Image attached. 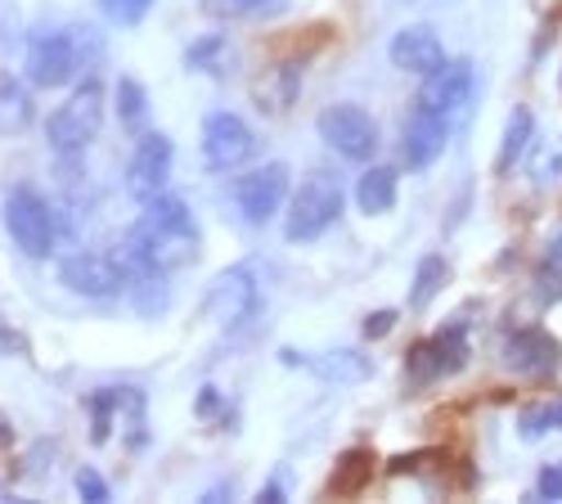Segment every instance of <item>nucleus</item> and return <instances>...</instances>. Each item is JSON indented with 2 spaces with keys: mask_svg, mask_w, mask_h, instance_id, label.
<instances>
[{
  "mask_svg": "<svg viewBox=\"0 0 562 504\" xmlns=\"http://www.w3.org/2000/svg\"><path fill=\"white\" fill-rule=\"evenodd\" d=\"M135 235L145 239V248L154 253L158 266L176 270V266H194L199 248H203V231L190 212V203L176 194H154L145 199V212L135 221Z\"/></svg>",
  "mask_w": 562,
  "mask_h": 504,
  "instance_id": "f257e3e1",
  "label": "nucleus"
},
{
  "mask_svg": "<svg viewBox=\"0 0 562 504\" xmlns=\"http://www.w3.org/2000/svg\"><path fill=\"white\" fill-rule=\"evenodd\" d=\"M100 126H104V81L86 77L68 96V104H59L45 117V141H50L55 154L77 158L100 141Z\"/></svg>",
  "mask_w": 562,
  "mask_h": 504,
  "instance_id": "f03ea898",
  "label": "nucleus"
},
{
  "mask_svg": "<svg viewBox=\"0 0 562 504\" xmlns=\"http://www.w3.org/2000/svg\"><path fill=\"white\" fill-rule=\"evenodd\" d=\"M342 203H347V194H342V180L334 171L306 176L302 186H297V194L289 199V208H284V235L293 244L319 239L342 216Z\"/></svg>",
  "mask_w": 562,
  "mask_h": 504,
  "instance_id": "7ed1b4c3",
  "label": "nucleus"
},
{
  "mask_svg": "<svg viewBox=\"0 0 562 504\" xmlns=\"http://www.w3.org/2000/svg\"><path fill=\"white\" fill-rule=\"evenodd\" d=\"M5 231H10V239L19 244L23 257H32V261L55 257V244H59L55 208L45 203L32 186H14V190L5 194Z\"/></svg>",
  "mask_w": 562,
  "mask_h": 504,
  "instance_id": "20e7f679",
  "label": "nucleus"
},
{
  "mask_svg": "<svg viewBox=\"0 0 562 504\" xmlns=\"http://www.w3.org/2000/svg\"><path fill=\"white\" fill-rule=\"evenodd\" d=\"M315 131L338 158H351V163H369L383 145L379 122H373L364 109H356V104H329L315 117Z\"/></svg>",
  "mask_w": 562,
  "mask_h": 504,
  "instance_id": "39448f33",
  "label": "nucleus"
},
{
  "mask_svg": "<svg viewBox=\"0 0 562 504\" xmlns=\"http://www.w3.org/2000/svg\"><path fill=\"white\" fill-rule=\"evenodd\" d=\"M257 306H261V284H257V275L248 266L221 270L212 280V289H207V315L216 320L221 329L248 325V320L257 315Z\"/></svg>",
  "mask_w": 562,
  "mask_h": 504,
  "instance_id": "423d86ee",
  "label": "nucleus"
},
{
  "mask_svg": "<svg viewBox=\"0 0 562 504\" xmlns=\"http://www.w3.org/2000/svg\"><path fill=\"white\" fill-rule=\"evenodd\" d=\"M81 51L72 32H41L27 41V77L36 90H59L77 77Z\"/></svg>",
  "mask_w": 562,
  "mask_h": 504,
  "instance_id": "0eeeda50",
  "label": "nucleus"
},
{
  "mask_svg": "<svg viewBox=\"0 0 562 504\" xmlns=\"http://www.w3.org/2000/svg\"><path fill=\"white\" fill-rule=\"evenodd\" d=\"M284 194H289V167L284 163H261L257 171H248L234 190V203H239V216L248 225H270L279 212H284Z\"/></svg>",
  "mask_w": 562,
  "mask_h": 504,
  "instance_id": "6e6552de",
  "label": "nucleus"
},
{
  "mask_svg": "<svg viewBox=\"0 0 562 504\" xmlns=\"http://www.w3.org/2000/svg\"><path fill=\"white\" fill-rule=\"evenodd\" d=\"M252 149H257V135L239 113L216 109V113L203 117V158H207V167L234 171V167H244L252 158Z\"/></svg>",
  "mask_w": 562,
  "mask_h": 504,
  "instance_id": "1a4fd4ad",
  "label": "nucleus"
},
{
  "mask_svg": "<svg viewBox=\"0 0 562 504\" xmlns=\"http://www.w3.org/2000/svg\"><path fill=\"white\" fill-rule=\"evenodd\" d=\"M468 365V334L463 325H446L441 334H432L428 343H418L409 351V383L424 388V383H437V379H450Z\"/></svg>",
  "mask_w": 562,
  "mask_h": 504,
  "instance_id": "9d476101",
  "label": "nucleus"
},
{
  "mask_svg": "<svg viewBox=\"0 0 562 504\" xmlns=\"http://www.w3.org/2000/svg\"><path fill=\"white\" fill-rule=\"evenodd\" d=\"M59 284L81 293V298H117L126 293V280H122V266L113 253H68L59 261Z\"/></svg>",
  "mask_w": 562,
  "mask_h": 504,
  "instance_id": "9b49d317",
  "label": "nucleus"
},
{
  "mask_svg": "<svg viewBox=\"0 0 562 504\" xmlns=\"http://www.w3.org/2000/svg\"><path fill=\"white\" fill-rule=\"evenodd\" d=\"M473 90H477V72H473V64H468V59H446L441 68H432V72L424 77L418 104L454 122L468 104H473Z\"/></svg>",
  "mask_w": 562,
  "mask_h": 504,
  "instance_id": "f8f14e48",
  "label": "nucleus"
},
{
  "mask_svg": "<svg viewBox=\"0 0 562 504\" xmlns=\"http://www.w3.org/2000/svg\"><path fill=\"white\" fill-rule=\"evenodd\" d=\"M450 145V117L424 109V104H414V113L405 117L401 126V158L409 171H428Z\"/></svg>",
  "mask_w": 562,
  "mask_h": 504,
  "instance_id": "ddd939ff",
  "label": "nucleus"
},
{
  "mask_svg": "<svg viewBox=\"0 0 562 504\" xmlns=\"http://www.w3.org/2000/svg\"><path fill=\"white\" fill-rule=\"evenodd\" d=\"M171 141L162 131H145L135 141V154H131V167H126V186L135 199H154L162 194L167 176H171Z\"/></svg>",
  "mask_w": 562,
  "mask_h": 504,
  "instance_id": "4468645a",
  "label": "nucleus"
},
{
  "mask_svg": "<svg viewBox=\"0 0 562 504\" xmlns=\"http://www.w3.org/2000/svg\"><path fill=\"white\" fill-rule=\"evenodd\" d=\"M387 59H392L401 72L428 77L432 68H441V64H446V45H441L437 27H428V23H409V27H401V32L392 36Z\"/></svg>",
  "mask_w": 562,
  "mask_h": 504,
  "instance_id": "2eb2a0df",
  "label": "nucleus"
},
{
  "mask_svg": "<svg viewBox=\"0 0 562 504\" xmlns=\"http://www.w3.org/2000/svg\"><path fill=\"white\" fill-rule=\"evenodd\" d=\"M558 356H562V347L544 329H518L504 343V365L513 374H527V379H544L549 370H558Z\"/></svg>",
  "mask_w": 562,
  "mask_h": 504,
  "instance_id": "dca6fc26",
  "label": "nucleus"
},
{
  "mask_svg": "<svg viewBox=\"0 0 562 504\" xmlns=\"http://www.w3.org/2000/svg\"><path fill=\"white\" fill-rule=\"evenodd\" d=\"M36 122V104L27 81H19L14 72H0V135H27Z\"/></svg>",
  "mask_w": 562,
  "mask_h": 504,
  "instance_id": "f3484780",
  "label": "nucleus"
},
{
  "mask_svg": "<svg viewBox=\"0 0 562 504\" xmlns=\"http://www.w3.org/2000/svg\"><path fill=\"white\" fill-rule=\"evenodd\" d=\"M401 199V176L396 167H369L360 180H356V203L364 216H387Z\"/></svg>",
  "mask_w": 562,
  "mask_h": 504,
  "instance_id": "a211bd4d",
  "label": "nucleus"
},
{
  "mask_svg": "<svg viewBox=\"0 0 562 504\" xmlns=\"http://www.w3.org/2000/svg\"><path fill=\"white\" fill-rule=\"evenodd\" d=\"M531 141H536V117H531V109H522V104H518V109L508 113L504 141H499V154H495V171H499V176H508L513 167H518V163L527 158Z\"/></svg>",
  "mask_w": 562,
  "mask_h": 504,
  "instance_id": "6ab92c4d",
  "label": "nucleus"
},
{
  "mask_svg": "<svg viewBox=\"0 0 562 504\" xmlns=\"http://www.w3.org/2000/svg\"><path fill=\"white\" fill-rule=\"evenodd\" d=\"M297 86H302V77H297L293 64H274V68L252 86V96H257L261 113H284V109H293V100H297Z\"/></svg>",
  "mask_w": 562,
  "mask_h": 504,
  "instance_id": "aec40b11",
  "label": "nucleus"
},
{
  "mask_svg": "<svg viewBox=\"0 0 562 504\" xmlns=\"http://www.w3.org/2000/svg\"><path fill=\"white\" fill-rule=\"evenodd\" d=\"M311 370L319 379H329V383H364V379H373V360L364 351L334 347V351H324L319 360H311Z\"/></svg>",
  "mask_w": 562,
  "mask_h": 504,
  "instance_id": "412c9836",
  "label": "nucleus"
},
{
  "mask_svg": "<svg viewBox=\"0 0 562 504\" xmlns=\"http://www.w3.org/2000/svg\"><path fill=\"white\" fill-rule=\"evenodd\" d=\"M184 68H190V72H216V77H229V68H234V45H229L221 32H212V36L194 41L190 51H184Z\"/></svg>",
  "mask_w": 562,
  "mask_h": 504,
  "instance_id": "4be33fe9",
  "label": "nucleus"
},
{
  "mask_svg": "<svg viewBox=\"0 0 562 504\" xmlns=\"http://www.w3.org/2000/svg\"><path fill=\"white\" fill-rule=\"evenodd\" d=\"M450 280V261L441 253H428L414 270V284H409V306H428Z\"/></svg>",
  "mask_w": 562,
  "mask_h": 504,
  "instance_id": "5701e85b",
  "label": "nucleus"
},
{
  "mask_svg": "<svg viewBox=\"0 0 562 504\" xmlns=\"http://www.w3.org/2000/svg\"><path fill=\"white\" fill-rule=\"evenodd\" d=\"M369 473H373V455L369 450H347L342 460H338V469H334L329 491L334 495H351V491H360L369 482Z\"/></svg>",
  "mask_w": 562,
  "mask_h": 504,
  "instance_id": "b1692460",
  "label": "nucleus"
},
{
  "mask_svg": "<svg viewBox=\"0 0 562 504\" xmlns=\"http://www.w3.org/2000/svg\"><path fill=\"white\" fill-rule=\"evenodd\" d=\"M518 433L527 441L544 437V433H562V396L558 401H540V405H527L518 415Z\"/></svg>",
  "mask_w": 562,
  "mask_h": 504,
  "instance_id": "393cba45",
  "label": "nucleus"
},
{
  "mask_svg": "<svg viewBox=\"0 0 562 504\" xmlns=\"http://www.w3.org/2000/svg\"><path fill=\"white\" fill-rule=\"evenodd\" d=\"M117 117L126 131H139V122L149 117V90L139 86L135 77H122L117 81Z\"/></svg>",
  "mask_w": 562,
  "mask_h": 504,
  "instance_id": "a878e982",
  "label": "nucleus"
},
{
  "mask_svg": "<svg viewBox=\"0 0 562 504\" xmlns=\"http://www.w3.org/2000/svg\"><path fill=\"white\" fill-rule=\"evenodd\" d=\"M122 401H126V388H109V392H100L95 401H90V410H95V419H90V441L95 446H104L113 437V410Z\"/></svg>",
  "mask_w": 562,
  "mask_h": 504,
  "instance_id": "bb28decb",
  "label": "nucleus"
},
{
  "mask_svg": "<svg viewBox=\"0 0 562 504\" xmlns=\"http://www.w3.org/2000/svg\"><path fill=\"white\" fill-rule=\"evenodd\" d=\"M284 0H203V10L221 14V19H266V14H279Z\"/></svg>",
  "mask_w": 562,
  "mask_h": 504,
  "instance_id": "cd10ccee",
  "label": "nucleus"
},
{
  "mask_svg": "<svg viewBox=\"0 0 562 504\" xmlns=\"http://www.w3.org/2000/svg\"><path fill=\"white\" fill-rule=\"evenodd\" d=\"M100 10H104V19L113 27H139V23L149 19L154 0H100Z\"/></svg>",
  "mask_w": 562,
  "mask_h": 504,
  "instance_id": "c85d7f7f",
  "label": "nucleus"
},
{
  "mask_svg": "<svg viewBox=\"0 0 562 504\" xmlns=\"http://www.w3.org/2000/svg\"><path fill=\"white\" fill-rule=\"evenodd\" d=\"M558 176H562V135H553L549 145H540L531 154V180L536 186H549V180H558Z\"/></svg>",
  "mask_w": 562,
  "mask_h": 504,
  "instance_id": "c756f323",
  "label": "nucleus"
},
{
  "mask_svg": "<svg viewBox=\"0 0 562 504\" xmlns=\"http://www.w3.org/2000/svg\"><path fill=\"white\" fill-rule=\"evenodd\" d=\"M77 495H81L86 504H104V500H113V486H109L95 469H81V473H77Z\"/></svg>",
  "mask_w": 562,
  "mask_h": 504,
  "instance_id": "7c9ffc66",
  "label": "nucleus"
},
{
  "mask_svg": "<svg viewBox=\"0 0 562 504\" xmlns=\"http://www.w3.org/2000/svg\"><path fill=\"white\" fill-rule=\"evenodd\" d=\"M536 495H540V500H549V504H558V500H562V460L540 469V478H536Z\"/></svg>",
  "mask_w": 562,
  "mask_h": 504,
  "instance_id": "2f4dec72",
  "label": "nucleus"
},
{
  "mask_svg": "<svg viewBox=\"0 0 562 504\" xmlns=\"http://www.w3.org/2000/svg\"><path fill=\"white\" fill-rule=\"evenodd\" d=\"M396 311H373L369 320H364V338H383V334H392L396 329Z\"/></svg>",
  "mask_w": 562,
  "mask_h": 504,
  "instance_id": "473e14b6",
  "label": "nucleus"
},
{
  "mask_svg": "<svg viewBox=\"0 0 562 504\" xmlns=\"http://www.w3.org/2000/svg\"><path fill=\"white\" fill-rule=\"evenodd\" d=\"M23 351H27V338L0 320V356H23Z\"/></svg>",
  "mask_w": 562,
  "mask_h": 504,
  "instance_id": "72a5a7b5",
  "label": "nucleus"
},
{
  "mask_svg": "<svg viewBox=\"0 0 562 504\" xmlns=\"http://www.w3.org/2000/svg\"><path fill=\"white\" fill-rule=\"evenodd\" d=\"M544 275H562V235H553L544 248Z\"/></svg>",
  "mask_w": 562,
  "mask_h": 504,
  "instance_id": "f704fd0d",
  "label": "nucleus"
},
{
  "mask_svg": "<svg viewBox=\"0 0 562 504\" xmlns=\"http://www.w3.org/2000/svg\"><path fill=\"white\" fill-rule=\"evenodd\" d=\"M284 495H289L284 478H270V482H266V486L257 491V500H261V504H279V500H284Z\"/></svg>",
  "mask_w": 562,
  "mask_h": 504,
  "instance_id": "c9c22d12",
  "label": "nucleus"
},
{
  "mask_svg": "<svg viewBox=\"0 0 562 504\" xmlns=\"http://www.w3.org/2000/svg\"><path fill=\"white\" fill-rule=\"evenodd\" d=\"M216 405H221V396H216V388H203V396H199V415L207 419V415H212V410H216Z\"/></svg>",
  "mask_w": 562,
  "mask_h": 504,
  "instance_id": "e433bc0d",
  "label": "nucleus"
}]
</instances>
